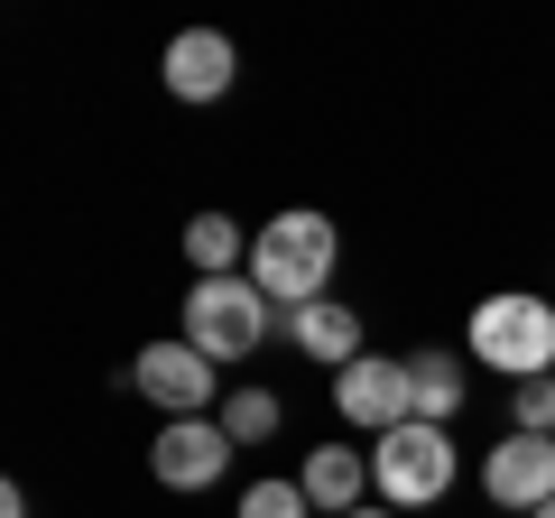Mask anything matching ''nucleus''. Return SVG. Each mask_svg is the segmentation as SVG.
I'll list each match as a JSON object with an SVG mask.
<instances>
[{"instance_id":"obj_10","label":"nucleus","mask_w":555,"mask_h":518,"mask_svg":"<svg viewBox=\"0 0 555 518\" xmlns=\"http://www.w3.org/2000/svg\"><path fill=\"white\" fill-rule=\"evenodd\" d=\"M306 500H315V518H352V509H371V454H352V444H315L306 454Z\"/></svg>"},{"instance_id":"obj_6","label":"nucleus","mask_w":555,"mask_h":518,"mask_svg":"<svg viewBox=\"0 0 555 518\" xmlns=\"http://www.w3.org/2000/svg\"><path fill=\"white\" fill-rule=\"evenodd\" d=\"M334 407H343V426H361V436H398V426L416 417L408 361H389V352H361L352 371H334Z\"/></svg>"},{"instance_id":"obj_1","label":"nucleus","mask_w":555,"mask_h":518,"mask_svg":"<svg viewBox=\"0 0 555 518\" xmlns=\"http://www.w3.org/2000/svg\"><path fill=\"white\" fill-rule=\"evenodd\" d=\"M334 259H343V232L315 213V204H287V213H269V222L250 232V279H259V297L287 306V315L324 306Z\"/></svg>"},{"instance_id":"obj_11","label":"nucleus","mask_w":555,"mask_h":518,"mask_svg":"<svg viewBox=\"0 0 555 518\" xmlns=\"http://www.w3.org/2000/svg\"><path fill=\"white\" fill-rule=\"evenodd\" d=\"M287 342H297L306 361H324V371H352L371 342H361V315L343 297H324V306H306V315H287Z\"/></svg>"},{"instance_id":"obj_12","label":"nucleus","mask_w":555,"mask_h":518,"mask_svg":"<svg viewBox=\"0 0 555 518\" xmlns=\"http://www.w3.org/2000/svg\"><path fill=\"white\" fill-rule=\"evenodd\" d=\"M408 389H416V417L426 426H454L463 399H473V371L454 352H408Z\"/></svg>"},{"instance_id":"obj_17","label":"nucleus","mask_w":555,"mask_h":518,"mask_svg":"<svg viewBox=\"0 0 555 518\" xmlns=\"http://www.w3.org/2000/svg\"><path fill=\"white\" fill-rule=\"evenodd\" d=\"M0 518H28V491H20V481H10V491H0Z\"/></svg>"},{"instance_id":"obj_13","label":"nucleus","mask_w":555,"mask_h":518,"mask_svg":"<svg viewBox=\"0 0 555 518\" xmlns=\"http://www.w3.org/2000/svg\"><path fill=\"white\" fill-rule=\"evenodd\" d=\"M185 269H195V279H241V269H250L241 222L232 213H195V222H185Z\"/></svg>"},{"instance_id":"obj_15","label":"nucleus","mask_w":555,"mask_h":518,"mask_svg":"<svg viewBox=\"0 0 555 518\" xmlns=\"http://www.w3.org/2000/svg\"><path fill=\"white\" fill-rule=\"evenodd\" d=\"M241 518H315V500H306V481H250Z\"/></svg>"},{"instance_id":"obj_16","label":"nucleus","mask_w":555,"mask_h":518,"mask_svg":"<svg viewBox=\"0 0 555 518\" xmlns=\"http://www.w3.org/2000/svg\"><path fill=\"white\" fill-rule=\"evenodd\" d=\"M509 417H518V436H555V379H518Z\"/></svg>"},{"instance_id":"obj_3","label":"nucleus","mask_w":555,"mask_h":518,"mask_svg":"<svg viewBox=\"0 0 555 518\" xmlns=\"http://www.w3.org/2000/svg\"><path fill=\"white\" fill-rule=\"evenodd\" d=\"M454 472H463L454 436H444V426H426V417H408L398 436L371 444V491L389 500L398 518H408V509H436V500L454 491Z\"/></svg>"},{"instance_id":"obj_2","label":"nucleus","mask_w":555,"mask_h":518,"mask_svg":"<svg viewBox=\"0 0 555 518\" xmlns=\"http://www.w3.org/2000/svg\"><path fill=\"white\" fill-rule=\"evenodd\" d=\"M463 352H473L481 371H500L509 389H518V379H555V306L528 297V287H500V297L473 306Z\"/></svg>"},{"instance_id":"obj_9","label":"nucleus","mask_w":555,"mask_h":518,"mask_svg":"<svg viewBox=\"0 0 555 518\" xmlns=\"http://www.w3.org/2000/svg\"><path fill=\"white\" fill-rule=\"evenodd\" d=\"M158 75H167V93H177V102H222L241 83V47L222 38V28H177L167 56H158Z\"/></svg>"},{"instance_id":"obj_7","label":"nucleus","mask_w":555,"mask_h":518,"mask_svg":"<svg viewBox=\"0 0 555 518\" xmlns=\"http://www.w3.org/2000/svg\"><path fill=\"white\" fill-rule=\"evenodd\" d=\"M241 444L222 436V417H167L158 436H149V472L167 481V491H214L222 472H232Z\"/></svg>"},{"instance_id":"obj_14","label":"nucleus","mask_w":555,"mask_h":518,"mask_svg":"<svg viewBox=\"0 0 555 518\" xmlns=\"http://www.w3.org/2000/svg\"><path fill=\"white\" fill-rule=\"evenodd\" d=\"M214 417H222V436H232V444H269L278 426H287V399H278V389H232Z\"/></svg>"},{"instance_id":"obj_8","label":"nucleus","mask_w":555,"mask_h":518,"mask_svg":"<svg viewBox=\"0 0 555 518\" xmlns=\"http://www.w3.org/2000/svg\"><path fill=\"white\" fill-rule=\"evenodd\" d=\"M481 491H491V509H518V518H537L555 500V436H500L491 454H481Z\"/></svg>"},{"instance_id":"obj_18","label":"nucleus","mask_w":555,"mask_h":518,"mask_svg":"<svg viewBox=\"0 0 555 518\" xmlns=\"http://www.w3.org/2000/svg\"><path fill=\"white\" fill-rule=\"evenodd\" d=\"M352 518H398V509H389V500H371V509H352Z\"/></svg>"},{"instance_id":"obj_4","label":"nucleus","mask_w":555,"mask_h":518,"mask_svg":"<svg viewBox=\"0 0 555 518\" xmlns=\"http://www.w3.org/2000/svg\"><path fill=\"white\" fill-rule=\"evenodd\" d=\"M269 315L278 306L259 297V279L241 269V279H195V297H185V342L214 361H250L259 342H269Z\"/></svg>"},{"instance_id":"obj_5","label":"nucleus","mask_w":555,"mask_h":518,"mask_svg":"<svg viewBox=\"0 0 555 518\" xmlns=\"http://www.w3.org/2000/svg\"><path fill=\"white\" fill-rule=\"evenodd\" d=\"M120 379H130L149 407H167V417H214V407L232 399V389H222V361H214V352H195L185 334L149 342V352H139Z\"/></svg>"},{"instance_id":"obj_19","label":"nucleus","mask_w":555,"mask_h":518,"mask_svg":"<svg viewBox=\"0 0 555 518\" xmlns=\"http://www.w3.org/2000/svg\"><path fill=\"white\" fill-rule=\"evenodd\" d=\"M537 518H555V500H546V509H537Z\"/></svg>"}]
</instances>
